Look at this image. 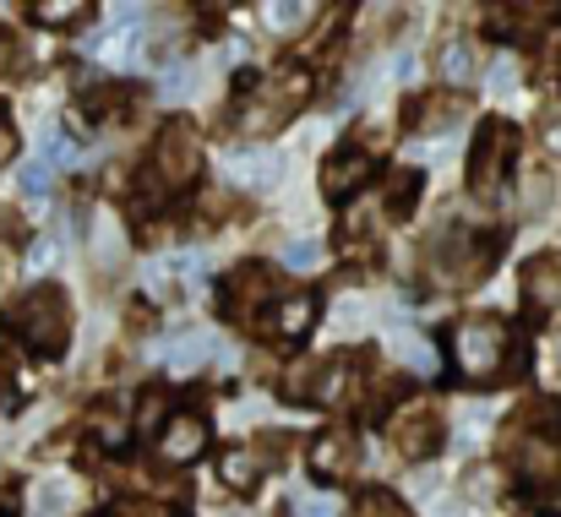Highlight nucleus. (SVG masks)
<instances>
[{
    "label": "nucleus",
    "mask_w": 561,
    "mask_h": 517,
    "mask_svg": "<svg viewBox=\"0 0 561 517\" xmlns=\"http://www.w3.org/2000/svg\"><path fill=\"white\" fill-rule=\"evenodd\" d=\"M306 99H311V71L300 66H284L278 77H256V88H245V104H240V131L273 137L289 126V115H300Z\"/></svg>",
    "instance_id": "obj_1"
},
{
    "label": "nucleus",
    "mask_w": 561,
    "mask_h": 517,
    "mask_svg": "<svg viewBox=\"0 0 561 517\" xmlns=\"http://www.w3.org/2000/svg\"><path fill=\"white\" fill-rule=\"evenodd\" d=\"M507 458L518 469V480L540 496L561 491V430H551V420H524L507 430Z\"/></svg>",
    "instance_id": "obj_2"
},
{
    "label": "nucleus",
    "mask_w": 561,
    "mask_h": 517,
    "mask_svg": "<svg viewBox=\"0 0 561 517\" xmlns=\"http://www.w3.org/2000/svg\"><path fill=\"white\" fill-rule=\"evenodd\" d=\"M11 333H22V344L38 348V354H60L71 338V306L55 284H38L27 289L16 306H11Z\"/></svg>",
    "instance_id": "obj_3"
},
{
    "label": "nucleus",
    "mask_w": 561,
    "mask_h": 517,
    "mask_svg": "<svg viewBox=\"0 0 561 517\" xmlns=\"http://www.w3.org/2000/svg\"><path fill=\"white\" fill-rule=\"evenodd\" d=\"M507 359H513V333L496 317H474V322L453 328V365H458V376L496 381L507 370Z\"/></svg>",
    "instance_id": "obj_4"
},
{
    "label": "nucleus",
    "mask_w": 561,
    "mask_h": 517,
    "mask_svg": "<svg viewBox=\"0 0 561 517\" xmlns=\"http://www.w3.org/2000/svg\"><path fill=\"white\" fill-rule=\"evenodd\" d=\"M513 159H518V131H513L502 115L480 120L474 153H469V191H474L480 202H496V191H502L507 174H513Z\"/></svg>",
    "instance_id": "obj_5"
},
{
    "label": "nucleus",
    "mask_w": 561,
    "mask_h": 517,
    "mask_svg": "<svg viewBox=\"0 0 561 517\" xmlns=\"http://www.w3.org/2000/svg\"><path fill=\"white\" fill-rule=\"evenodd\" d=\"M196 174H202V131L191 120H170L159 148H153V185L186 191Z\"/></svg>",
    "instance_id": "obj_6"
},
{
    "label": "nucleus",
    "mask_w": 561,
    "mask_h": 517,
    "mask_svg": "<svg viewBox=\"0 0 561 517\" xmlns=\"http://www.w3.org/2000/svg\"><path fill=\"white\" fill-rule=\"evenodd\" d=\"M267 300H273V267H262V262H240L218 289V311L229 322H251Z\"/></svg>",
    "instance_id": "obj_7"
},
{
    "label": "nucleus",
    "mask_w": 561,
    "mask_h": 517,
    "mask_svg": "<svg viewBox=\"0 0 561 517\" xmlns=\"http://www.w3.org/2000/svg\"><path fill=\"white\" fill-rule=\"evenodd\" d=\"M387 436H392V447H398L403 458H431V452L447 441V414H442L436 403H409V409L387 425Z\"/></svg>",
    "instance_id": "obj_8"
},
{
    "label": "nucleus",
    "mask_w": 561,
    "mask_h": 517,
    "mask_svg": "<svg viewBox=\"0 0 561 517\" xmlns=\"http://www.w3.org/2000/svg\"><path fill=\"white\" fill-rule=\"evenodd\" d=\"M311 469H317V480H344V474H355V469H360V441H355V430H344V425L322 430V436L311 441Z\"/></svg>",
    "instance_id": "obj_9"
},
{
    "label": "nucleus",
    "mask_w": 561,
    "mask_h": 517,
    "mask_svg": "<svg viewBox=\"0 0 561 517\" xmlns=\"http://www.w3.org/2000/svg\"><path fill=\"white\" fill-rule=\"evenodd\" d=\"M376 159L366 153V148H339V153H328V164H322V191L333 196V202H344V196H355L366 180H371Z\"/></svg>",
    "instance_id": "obj_10"
},
{
    "label": "nucleus",
    "mask_w": 561,
    "mask_h": 517,
    "mask_svg": "<svg viewBox=\"0 0 561 517\" xmlns=\"http://www.w3.org/2000/svg\"><path fill=\"white\" fill-rule=\"evenodd\" d=\"M355 392H360V359L339 354V359L311 365V387H306V398H317V403H350Z\"/></svg>",
    "instance_id": "obj_11"
},
{
    "label": "nucleus",
    "mask_w": 561,
    "mask_h": 517,
    "mask_svg": "<svg viewBox=\"0 0 561 517\" xmlns=\"http://www.w3.org/2000/svg\"><path fill=\"white\" fill-rule=\"evenodd\" d=\"M159 452L164 463H196L207 452V420L202 414H170L159 430Z\"/></svg>",
    "instance_id": "obj_12"
},
{
    "label": "nucleus",
    "mask_w": 561,
    "mask_h": 517,
    "mask_svg": "<svg viewBox=\"0 0 561 517\" xmlns=\"http://www.w3.org/2000/svg\"><path fill=\"white\" fill-rule=\"evenodd\" d=\"M524 300H529L535 317L561 311V256H535L524 267Z\"/></svg>",
    "instance_id": "obj_13"
},
{
    "label": "nucleus",
    "mask_w": 561,
    "mask_h": 517,
    "mask_svg": "<svg viewBox=\"0 0 561 517\" xmlns=\"http://www.w3.org/2000/svg\"><path fill=\"white\" fill-rule=\"evenodd\" d=\"M317 311H322V300H317L311 289H295V295H284V300L273 306L267 333H273V338H306V333L317 328Z\"/></svg>",
    "instance_id": "obj_14"
},
{
    "label": "nucleus",
    "mask_w": 561,
    "mask_h": 517,
    "mask_svg": "<svg viewBox=\"0 0 561 517\" xmlns=\"http://www.w3.org/2000/svg\"><path fill=\"white\" fill-rule=\"evenodd\" d=\"M436 71H442V82H453V88L474 82V44H469V38H447V44L436 49Z\"/></svg>",
    "instance_id": "obj_15"
},
{
    "label": "nucleus",
    "mask_w": 561,
    "mask_h": 517,
    "mask_svg": "<svg viewBox=\"0 0 561 517\" xmlns=\"http://www.w3.org/2000/svg\"><path fill=\"white\" fill-rule=\"evenodd\" d=\"M463 110H469L463 93H442V99H425V104H420L414 126H420V131H453V126L463 120Z\"/></svg>",
    "instance_id": "obj_16"
},
{
    "label": "nucleus",
    "mask_w": 561,
    "mask_h": 517,
    "mask_svg": "<svg viewBox=\"0 0 561 517\" xmlns=\"http://www.w3.org/2000/svg\"><path fill=\"white\" fill-rule=\"evenodd\" d=\"M256 474H262V463H256L251 447H224V458H218V480H224L229 491H251Z\"/></svg>",
    "instance_id": "obj_17"
},
{
    "label": "nucleus",
    "mask_w": 561,
    "mask_h": 517,
    "mask_svg": "<svg viewBox=\"0 0 561 517\" xmlns=\"http://www.w3.org/2000/svg\"><path fill=\"white\" fill-rule=\"evenodd\" d=\"M88 16H93L88 0H33V22L38 27H77Z\"/></svg>",
    "instance_id": "obj_18"
},
{
    "label": "nucleus",
    "mask_w": 561,
    "mask_h": 517,
    "mask_svg": "<svg viewBox=\"0 0 561 517\" xmlns=\"http://www.w3.org/2000/svg\"><path fill=\"white\" fill-rule=\"evenodd\" d=\"M350 517H409V507H403L392 491H360L355 507H350Z\"/></svg>",
    "instance_id": "obj_19"
},
{
    "label": "nucleus",
    "mask_w": 561,
    "mask_h": 517,
    "mask_svg": "<svg viewBox=\"0 0 561 517\" xmlns=\"http://www.w3.org/2000/svg\"><path fill=\"white\" fill-rule=\"evenodd\" d=\"M311 16H317V11H311L306 0H278V5H267V22H273V33H300Z\"/></svg>",
    "instance_id": "obj_20"
},
{
    "label": "nucleus",
    "mask_w": 561,
    "mask_h": 517,
    "mask_svg": "<svg viewBox=\"0 0 561 517\" xmlns=\"http://www.w3.org/2000/svg\"><path fill=\"white\" fill-rule=\"evenodd\" d=\"M414 196H420V174H398V180H392V196H387V212H392V218H409Z\"/></svg>",
    "instance_id": "obj_21"
},
{
    "label": "nucleus",
    "mask_w": 561,
    "mask_h": 517,
    "mask_svg": "<svg viewBox=\"0 0 561 517\" xmlns=\"http://www.w3.org/2000/svg\"><path fill=\"white\" fill-rule=\"evenodd\" d=\"M234 170H240L245 185H273V180H278V159H273V153H256V159H240Z\"/></svg>",
    "instance_id": "obj_22"
},
{
    "label": "nucleus",
    "mask_w": 561,
    "mask_h": 517,
    "mask_svg": "<svg viewBox=\"0 0 561 517\" xmlns=\"http://www.w3.org/2000/svg\"><path fill=\"white\" fill-rule=\"evenodd\" d=\"M93 436H99L104 447H121V441H126V425H121L110 409H99V414H93Z\"/></svg>",
    "instance_id": "obj_23"
},
{
    "label": "nucleus",
    "mask_w": 561,
    "mask_h": 517,
    "mask_svg": "<svg viewBox=\"0 0 561 517\" xmlns=\"http://www.w3.org/2000/svg\"><path fill=\"white\" fill-rule=\"evenodd\" d=\"M142 430H164V392H142V409H137Z\"/></svg>",
    "instance_id": "obj_24"
},
{
    "label": "nucleus",
    "mask_w": 561,
    "mask_h": 517,
    "mask_svg": "<svg viewBox=\"0 0 561 517\" xmlns=\"http://www.w3.org/2000/svg\"><path fill=\"white\" fill-rule=\"evenodd\" d=\"M284 262H289V267H317L322 251H317V240H295V245L284 251Z\"/></svg>",
    "instance_id": "obj_25"
},
{
    "label": "nucleus",
    "mask_w": 561,
    "mask_h": 517,
    "mask_svg": "<svg viewBox=\"0 0 561 517\" xmlns=\"http://www.w3.org/2000/svg\"><path fill=\"white\" fill-rule=\"evenodd\" d=\"M66 513V485H44L38 491V517H60Z\"/></svg>",
    "instance_id": "obj_26"
},
{
    "label": "nucleus",
    "mask_w": 561,
    "mask_h": 517,
    "mask_svg": "<svg viewBox=\"0 0 561 517\" xmlns=\"http://www.w3.org/2000/svg\"><path fill=\"white\" fill-rule=\"evenodd\" d=\"M16 376H22V370H16V359H11V354H0V403H11V398H16Z\"/></svg>",
    "instance_id": "obj_27"
},
{
    "label": "nucleus",
    "mask_w": 561,
    "mask_h": 517,
    "mask_svg": "<svg viewBox=\"0 0 561 517\" xmlns=\"http://www.w3.org/2000/svg\"><path fill=\"white\" fill-rule=\"evenodd\" d=\"M540 137H546V153H557V159H561V110H546V126H540Z\"/></svg>",
    "instance_id": "obj_28"
},
{
    "label": "nucleus",
    "mask_w": 561,
    "mask_h": 517,
    "mask_svg": "<svg viewBox=\"0 0 561 517\" xmlns=\"http://www.w3.org/2000/svg\"><path fill=\"white\" fill-rule=\"evenodd\" d=\"M104 517H181V513H170V507H148V502H131V507H115V513H104Z\"/></svg>",
    "instance_id": "obj_29"
},
{
    "label": "nucleus",
    "mask_w": 561,
    "mask_h": 517,
    "mask_svg": "<svg viewBox=\"0 0 561 517\" xmlns=\"http://www.w3.org/2000/svg\"><path fill=\"white\" fill-rule=\"evenodd\" d=\"M11 159H16V126L0 115V164H11Z\"/></svg>",
    "instance_id": "obj_30"
},
{
    "label": "nucleus",
    "mask_w": 561,
    "mask_h": 517,
    "mask_svg": "<svg viewBox=\"0 0 561 517\" xmlns=\"http://www.w3.org/2000/svg\"><path fill=\"white\" fill-rule=\"evenodd\" d=\"M333 513H339V507H333L328 496H306V502H300V513H295V517H333Z\"/></svg>",
    "instance_id": "obj_31"
},
{
    "label": "nucleus",
    "mask_w": 561,
    "mask_h": 517,
    "mask_svg": "<svg viewBox=\"0 0 561 517\" xmlns=\"http://www.w3.org/2000/svg\"><path fill=\"white\" fill-rule=\"evenodd\" d=\"M22 185H27V191H44V185H49V164H27Z\"/></svg>",
    "instance_id": "obj_32"
},
{
    "label": "nucleus",
    "mask_w": 561,
    "mask_h": 517,
    "mask_svg": "<svg viewBox=\"0 0 561 517\" xmlns=\"http://www.w3.org/2000/svg\"><path fill=\"white\" fill-rule=\"evenodd\" d=\"M11 55H16V44H11V33H0V71L11 66Z\"/></svg>",
    "instance_id": "obj_33"
},
{
    "label": "nucleus",
    "mask_w": 561,
    "mask_h": 517,
    "mask_svg": "<svg viewBox=\"0 0 561 517\" xmlns=\"http://www.w3.org/2000/svg\"><path fill=\"white\" fill-rule=\"evenodd\" d=\"M0 517H16V513H11V507H5V513H0Z\"/></svg>",
    "instance_id": "obj_34"
},
{
    "label": "nucleus",
    "mask_w": 561,
    "mask_h": 517,
    "mask_svg": "<svg viewBox=\"0 0 561 517\" xmlns=\"http://www.w3.org/2000/svg\"><path fill=\"white\" fill-rule=\"evenodd\" d=\"M557 354H561V348H557Z\"/></svg>",
    "instance_id": "obj_35"
}]
</instances>
